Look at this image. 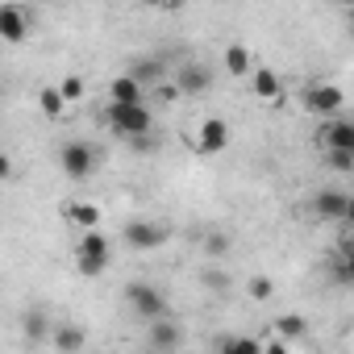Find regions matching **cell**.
Masks as SVG:
<instances>
[{"instance_id": "obj_1", "label": "cell", "mask_w": 354, "mask_h": 354, "mask_svg": "<svg viewBox=\"0 0 354 354\" xmlns=\"http://www.w3.org/2000/svg\"><path fill=\"white\" fill-rule=\"evenodd\" d=\"M59 167H63L67 180H92L96 167H100V150H96L92 142L75 138V142H67V146L59 150Z\"/></svg>"}, {"instance_id": "obj_2", "label": "cell", "mask_w": 354, "mask_h": 354, "mask_svg": "<svg viewBox=\"0 0 354 354\" xmlns=\"http://www.w3.org/2000/svg\"><path fill=\"white\" fill-rule=\"evenodd\" d=\"M109 242H104V234L100 230H88V234H80V242H75V267H80V275H88V279H96V275H104L109 271Z\"/></svg>"}, {"instance_id": "obj_3", "label": "cell", "mask_w": 354, "mask_h": 354, "mask_svg": "<svg viewBox=\"0 0 354 354\" xmlns=\"http://www.w3.org/2000/svg\"><path fill=\"white\" fill-rule=\"evenodd\" d=\"M125 300H129V308H133L142 321L167 317V296H162V288H154V283H146V279H133V283L125 288Z\"/></svg>"}, {"instance_id": "obj_4", "label": "cell", "mask_w": 354, "mask_h": 354, "mask_svg": "<svg viewBox=\"0 0 354 354\" xmlns=\"http://www.w3.org/2000/svg\"><path fill=\"white\" fill-rule=\"evenodd\" d=\"M109 129L129 142V138H138V133H150V129H154V117H150L146 104H129V109H113V104H109Z\"/></svg>"}, {"instance_id": "obj_5", "label": "cell", "mask_w": 354, "mask_h": 354, "mask_svg": "<svg viewBox=\"0 0 354 354\" xmlns=\"http://www.w3.org/2000/svg\"><path fill=\"white\" fill-rule=\"evenodd\" d=\"M313 217L317 221H350V213H354V196L350 192H342V188H321V192H313Z\"/></svg>"}, {"instance_id": "obj_6", "label": "cell", "mask_w": 354, "mask_h": 354, "mask_svg": "<svg viewBox=\"0 0 354 354\" xmlns=\"http://www.w3.org/2000/svg\"><path fill=\"white\" fill-rule=\"evenodd\" d=\"M342 104H346V92L337 84H313V88H304V109L317 113L321 121H329Z\"/></svg>"}, {"instance_id": "obj_7", "label": "cell", "mask_w": 354, "mask_h": 354, "mask_svg": "<svg viewBox=\"0 0 354 354\" xmlns=\"http://www.w3.org/2000/svg\"><path fill=\"white\" fill-rule=\"evenodd\" d=\"M121 238H125V246H133V250H158L171 234H167L162 221H129V225L121 230Z\"/></svg>"}, {"instance_id": "obj_8", "label": "cell", "mask_w": 354, "mask_h": 354, "mask_svg": "<svg viewBox=\"0 0 354 354\" xmlns=\"http://www.w3.org/2000/svg\"><path fill=\"white\" fill-rule=\"evenodd\" d=\"M317 142H321L325 150H354V121H346V117L321 121V125H317Z\"/></svg>"}, {"instance_id": "obj_9", "label": "cell", "mask_w": 354, "mask_h": 354, "mask_svg": "<svg viewBox=\"0 0 354 354\" xmlns=\"http://www.w3.org/2000/svg\"><path fill=\"white\" fill-rule=\"evenodd\" d=\"M30 38V13L21 5H0V42H26Z\"/></svg>"}, {"instance_id": "obj_10", "label": "cell", "mask_w": 354, "mask_h": 354, "mask_svg": "<svg viewBox=\"0 0 354 354\" xmlns=\"http://www.w3.org/2000/svg\"><path fill=\"white\" fill-rule=\"evenodd\" d=\"M225 142H230V125H225L221 117H209V121L201 125L196 154H221V150H225Z\"/></svg>"}, {"instance_id": "obj_11", "label": "cell", "mask_w": 354, "mask_h": 354, "mask_svg": "<svg viewBox=\"0 0 354 354\" xmlns=\"http://www.w3.org/2000/svg\"><path fill=\"white\" fill-rule=\"evenodd\" d=\"M209 84H213V71L201 63H188L175 75V92H184V96H201V92H209Z\"/></svg>"}, {"instance_id": "obj_12", "label": "cell", "mask_w": 354, "mask_h": 354, "mask_svg": "<svg viewBox=\"0 0 354 354\" xmlns=\"http://www.w3.org/2000/svg\"><path fill=\"white\" fill-rule=\"evenodd\" d=\"M109 104H113V109H129V104H146V96H142V84H138L133 75H117V80L109 84Z\"/></svg>"}, {"instance_id": "obj_13", "label": "cell", "mask_w": 354, "mask_h": 354, "mask_svg": "<svg viewBox=\"0 0 354 354\" xmlns=\"http://www.w3.org/2000/svg\"><path fill=\"white\" fill-rule=\"evenodd\" d=\"M146 342H150V350H154V354H167V350L180 346V325H175L171 317H158V321H150Z\"/></svg>"}, {"instance_id": "obj_14", "label": "cell", "mask_w": 354, "mask_h": 354, "mask_svg": "<svg viewBox=\"0 0 354 354\" xmlns=\"http://www.w3.org/2000/svg\"><path fill=\"white\" fill-rule=\"evenodd\" d=\"M50 342H55L59 354H80L84 342H88V333H84L80 325H55V329H50Z\"/></svg>"}, {"instance_id": "obj_15", "label": "cell", "mask_w": 354, "mask_h": 354, "mask_svg": "<svg viewBox=\"0 0 354 354\" xmlns=\"http://www.w3.org/2000/svg\"><path fill=\"white\" fill-rule=\"evenodd\" d=\"M275 342H300V337H308V321L300 317V313H283V317H275Z\"/></svg>"}, {"instance_id": "obj_16", "label": "cell", "mask_w": 354, "mask_h": 354, "mask_svg": "<svg viewBox=\"0 0 354 354\" xmlns=\"http://www.w3.org/2000/svg\"><path fill=\"white\" fill-rule=\"evenodd\" d=\"M50 329H55V325H50V317H46L42 308H30V313L21 317V333H26V342H34V346H38V342H46V337H50Z\"/></svg>"}, {"instance_id": "obj_17", "label": "cell", "mask_w": 354, "mask_h": 354, "mask_svg": "<svg viewBox=\"0 0 354 354\" xmlns=\"http://www.w3.org/2000/svg\"><path fill=\"white\" fill-rule=\"evenodd\" d=\"M221 67H225V75H250L254 71V59H250V50L246 46H225V55H221Z\"/></svg>"}, {"instance_id": "obj_18", "label": "cell", "mask_w": 354, "mask_h": 354, "mask_svg": "<svg viewBox=\"0 0 354 354\" xmlns=\"http://www.w3.org/2000/svg\"><path fill=\"white\" fill-rule=\"evenodd\" d=\"M250 88H254L259 100H279V80H275L271 67H254L250 71Z\"/></svg>"}, {"instance_id": "obj_19", "label": "cell", "mask_w": 354, "mask_h": 354, "mask_svg": "<svg viewBox=\"0 0 354 354\" xmlns=\"http://www.w3.org/2000/svg\"><path fill=\"white\" fill-rule=\"evenodd\" d=\"M67 221H75V225L88 234V230H96V225H100V209H96V205H88V201H75V205H67Z\"/></svg>"}, {"instance_id": "obj_20", "label": "cell", "mask_w": 354, "mask_h": 354, "mask_svg": "<svg viewBox=\"0 0 354 354\" xmlns=\"http://www.w3.org/2000/svg\"><path fill=\"white\" fill-rule=\"evenodd\" d=\"M217 354H263V346L254 337H225L217 346Z\"/></svg>"}, {"instance_id": "obj_21", "label": "cell", "mask_w": 354, "mask_h": 354, "mask_svg": "<svg viewBox=\"0 0 354 354\" xmlns=\"http://www.w3.org/2000/svg\"><path fill=\"white\" fill-rule=\"evenodd\" d=\"M129 75H133L138 84H142V80H154V84H158V80H162V63H158V59H142Z\"/></svg>"}, {"instance_id": "obj_22", "label": "cell", "mask_w": 354, "mask_h": 354, "mask_svg": "<svg viewBox=\"0 0 354 354\" xmlns=\"http://www.w3.org/2000/svg\"><path fill=\"white\" fill-rule=\"evenodd\" d=\"M38 104H42L46 117H59V113H63V96H59V88H42V92H38Z\"/></svg>"}, {"instance_id": "obj_23", "label": "cell", "mask_w": 354, "mask_h": 354, "mask_svg": "<svg viewBox=\"0 0 354 354\" xmlns=\"http://www.w3.org/2000/svg\"><path fill=\"white\" fill-rule=\"evenodd\" d=\"M325 162L346 175V171H354V150H325Z\"/></svg>"}, {"instance_id": "obj_24", "label": "cell", "mask_w": 354, "mask_h": 354, "mask_svg": "<svg viewBox=\"0 0 354 354\" xmlns=\"http://www.w3.org/2000/svg\"><path fill=\"white\" fill-rule=\"evenodd\" d=\"M59 96H63V104H67V100H80V96H84V80H80V75H67V80L59 84Z\"/></svg>"}, {"instance_id": "obj_25", "label": "cell", "mask_w": 354, "mask_h": 354, "mask_svg": "<svg viewBox=\"0 0 354 354\" xmlns=\"http://www.w3.org/2000/svg\"><path fill=\"white\" fill-rule=\"evenodd\" d=\"M129 146L138 150V154H158V133L150 129V133H138V138H129Z\"/></svg>"}, {"instance_id": "obj_26", "label": "cell", "mask_w": 354, "mask_h": 354, "mask_svg": "<svg viewBox=\"0 0 354 354\" xmlns=\"http://www.w3.org/2000/svg\"><path fill=\"white\" fill-rule=\"evenodd\" d=\"M271 292H275V283H271L267 275H254V279H250V296H254V300H271Z\"/></svg>"}, {"instance_id": "obj_27", "label": "cell", "mask_w": 354, "mask_h": 354, "mask_svg": "<svg viewBox=\"0 0 354 354\" xmlns=\"http://www.w3.org/2000/svg\"><path fill=\"white\" fill-rule=\"evenodd\" d=\"M205 250H209V254H225V250H230V238H225V234H209V238H205Z\"/></svg>"}, {"instance_id": "obj_28", "label": "cell", "mask_w": 354, "mask_h": 354, "mask_svg": "<svg viewBox=\"0 0 354 354\" xmlns=\"http://www.w3.org/2000/svg\"><path fill=\"white\" fill-rule=\"evenodd\" d=\"M0 180H13V158L0 150Z\"/></svg>"}, {"instance_id": "obj_29", "label": "cell", "mask_w": 354, "mask_h": 354, "mask_svg": "<svg viewBox=\"0 0 354 354\" xmlns=\"http://www.w3.org/2000/svg\"><path fill=\"white\" fill-rule=\"evenodd\" d=\"M205 283H209V288H221V292H225V283H230V279H225V271H221V275H217V271H209V275H205Z\"/></svg>"}, {"instance_id": "obj_30", "label": "cell", "mask_w": 354, "mask_h": 354, "mask_svg": "<svg viewBox=\"0 0 354 354\" xmlns=\"http://www.w3.org/2000/svg\"><path fill=\"white\" fill-rule=\"evenodd\" d=\"M263 354H292V350H288V342H271V346H263Z\"/></svg>"}]
</instances>
